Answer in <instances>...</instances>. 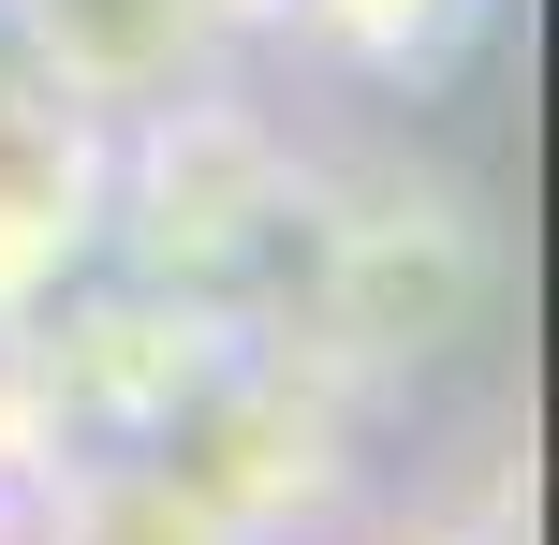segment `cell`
<instances>
[{
  "instance_id": "cell-1",
  "label": "cell",
  "mask_w": 559,
  "mask_h": 545,
  "mask_svg": "<svg viewBox=\"0 0 559 545\" xmlns=\"http://www.w3.org/2000/svg\"><path fill=\"white\" fill-rule=\"evenodd\" d=\"M29 29H45L59 88H88V104H133V88H163L177 59H192L206 0H29Z\"/></svg>"
},
{
  "instance_id": "cell-2",
  "label": "cell",
  "mask_w": 559,
  "mask_h": 545,
  "mask_svg": "<svg viewBox=\"0 0 559 545\" xmlns=\"http://www.w3.org/2000/svg\"><path fill=\"white\" fill-rule=\"evenodd\" d=\"M74 545H236V517L192 472H104V487H74Z\"/></svg>"
}]
</instances>
